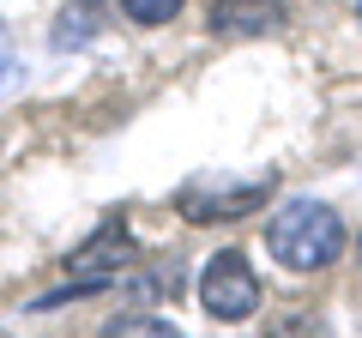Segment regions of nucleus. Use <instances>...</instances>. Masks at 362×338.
I'll return each instance as SVG.
<instances>
[{"label":"nucleus","instance_id":"1","mask_svg":"<svg viewBox=\"0 0 362 338\" xmlns=\"http://www.w3.org/2000/svg\"><path fill=\"white\" fill-rule=\"evenodd\" d=\"M350 230L326 199H284V206L266 218V254L284 272H326V266L344 260Z\"/></svg>","mask_w":362,"mask_h":338},{"label":"nucleus","instance_id":"2","mask_svg":"<svg viewBox=\"0 0 362 338\" xmlns=\"http://www.w3.org/2000/svg\"><path fill=\"white\" fill-rule=\"evenodd\" d=\"M199 308H206L211 320H223V326L259 314V272L247 266L242 247H218L206 260V272H199Z\"/></svg>","mask_w":362,"mask_h":338},{"label":"nucleus","instance_id":"3","mask_svg":"<svg viewBox=\"0 0 362 338\" xmlns=\"http://www.w3.org/2000/svg\"><path fill=\"white\" fill-rule=\"evenodd\" d=\"M272 194H278V175H247V182L211 175V182H194L187 194H181V218L187 223H230V218L259 211Z\"/></svg>","mask_w":362,"mask_h":338},{"label":"nucleus","instance_id":"4","mask_svg":"<svg viewBox=\"0 0 362 338\" xmlns=\"http://www.w3.org/2000/svg\"><path fill=\"white\" fill-rule=\"evenodd\" d=\"M206 25L211 37H272L284 25V6L278 0H211Z\"/></svg>","mask_w":362,"mask_h":338},{"label":"nucleus","instance_id":"5","mask_svg":"<svg viewBox=\"0 0 362 338\" xmlns=\"http://www.w3.org/2000/svg\"><path fill=\"white\" fill-rule=\"evenodd\" d=\"M121 254H127V230L121 223H103L85 247L73 254V272H97V278H121Z\"/></svg>","mask_w":362,"mask_h":338},{"label":"nucleus","instance_id":"6","mask_svg":"<svg viewBox=\"0 0 362 338\" xmlns=\"http://www.w3.org/2000/svg\"><path fill=\"white\" fill-rule=\"evenodd\" d=\"M97 37V18H90V0H78V6H66L61 25H54V42L61 49H73V42H90Z\"/></svg>","mask_w":362,"mask_h":338},{"label":"nucleus","instance_id":"7","mask_svg":"<svg viewBox=\"0 0 362 338\" xmlns=\"http://www.w3.org/2000/svg\"><path fill=\"white\" fill-rule=\"evenodd\" d=\"M115 6L133 18V25L151 30V25H169V18H181V6H187V0H115Z\"/></svg>","mask_w":362,"mask_h":338},{"label":"nucleus","instance_id":"8","mask_svg":"<svg viewBox=\"0 0 362 338\" xmlns=\"http://www.w3.org/2000/svg\"><path fill=\"white\" fill-rule=\"evenodd\" d=\"M121 332H151V338H175V320H157V314H127V320H109V338Z\"/></svg>","mask_w":362,"mask_h":338},{"label":"nucleus","instance_id":"9","mask_svg":"<svg viewBox=\"0 0 362 338\" xmlns=\"http://www.w3.org/2000/svg\"><path fill=\"white\" fill-rule=\"evenodd\" d=\"M6 73H13V37H6V25H0V85H6Z\"/></svg>","mask_w":362,"mask_h":338},{"label":"nucleus","instance_id":"10","mask_svg":"<svg viewBox=\"0 0 362 338\" xmlns=\"http://www.w3.org/2000/svg\"><path fill=\"white\" fill-rule=\"evenodd\" d=\"M356 254H362V247H356Z\"/></svg>","mask_w":362,"mask_h":338}]
</instances>
